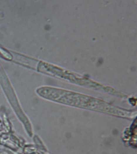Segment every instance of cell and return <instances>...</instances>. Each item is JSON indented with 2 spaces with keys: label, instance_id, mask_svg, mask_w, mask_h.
<instances>
[{
  "label": "cell",
  "instance_id": "obj_1",
  "mask_svg": "<svg viewBox=\"0 0 137 154\" xmlns=\"http://www.w3.org/2000/svg\"><path fill=\"white\" fill-rule=\"evenodd\" d=\"M0 54L7 60H11L12 59L13 56L8 51L1 46H0Z\"/></svg>",
  "mask_w": 137,
  "mask_h": 154
}]
</instances>
